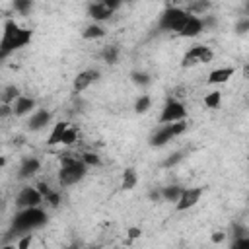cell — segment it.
I'll return each instance as SVG.
<instances>
[{"label": "cell", "instance_id": "obj_6", "mask_svg": "<svg viewBox=\"0 0 249 249\" xmlns=\"http://www.w3.org/2000/svg\"><path fill=\"white\" fill-rule=\"evenodd\" d=\"M214 58V51L206 45H193L181 58V66L183 68H193L196 64H206Z\"/></svg>", "mask_w": 249, "mask_h": 249}, {"label": "cell", "instance_id": "obj_32", "mask_svg": "<svg viewBox=\"0 0 249 249\" xmlns=\"http://www.w3.org/2000/svg\"><path fill=\"white\" fill-rule=\"evenodd\" d=\"M231 247H235V249H249V233H247V235H239V237H233V241H231Z\"/></svg>", "mask_w": 249, "mask_h": 249}, {"label": "cell", "instance_id": "obj_21", "mask_svg": "<svg viewBox=\"0 0 249 249\" xmlns=\"http://www.w3.org/2000/svg\"><path fill=\"white\" fill-rule=\"evenodd\" d=\"M82 37L88 39V41H91V39H101V37H105V29H103L99 23H91V25H88V27L82 31Z\"/></svg>", "mask_w": 249, "mask_h": 249}, {"label": "cell", "instance_id": "obj_13", "mask_svg": "<svg viewBox=\"0 0 249 249\" xmlns=\"http://www.w3.org/2000/svg\"><path fill=\"white\" fill-rule=\"evenodd\" d=\"M49 123H51V113L47 109H37V111L31 113V117L27 121V126H29V130H41Z\"/></svg>", "mask_w": 249, "mask_h": 249}, {"label": "cell", "instance_id": "obj_22", "mask_svg": "<svg viewBox=\"0 0 249 249\" xmlns=\"http://www.w3.org/2000/svg\"><path fill=\"white\" fill-rule=\"evenodd\" d=\"M210 10V0H191L189 4V14L195 16H204Z\"/></svg>", "mask_w": 249, "mask_h": 249}, {"label": "cell", "instance_id": "obj_28", "mask_svg": "<svg viewBox=\"0 0 249 249\" xmlns=\"http://www.w3.org/2000/svg\"><path fill=\"white\" fill-rule=\"evenodd\" d=\"M14 8H16L18 14L27 16L33 10V0H14Z\"/></svg>", "mask_w": 249, "mask_h": 249}, {"label": "cell", "instance_id": "obj_25", "mask_svg": "<svg viewBox=\"0 0 249 249\" xmlns=\"http://www.w3.org/2000/svg\"><path fill=\"white\" fill-rule=\"evenodd\" d=\"M21 93H19V89L16 88V86H8V88H4V91H2V103H14L18 97H19Z\"/></svg>", "mask_w": 249, "mask_h": 249}, {"label": "cell", "instance_id": "obj_3", "mask_svg": "<svg viewBox=\"0 0 249 249\" xmlns=\"http://www.w3.org/2000/svg\"><path fill=\"white\" fill-rule=\"evenodd\" d=\"M47 224V212L41 210L39 206H29V208H21L14 222H12V228L14 231L18 233H29L33 230H39Z\"/></svg>", "mask_w": 249, "mask_h": 249}, {"label": "cell", "instance_id": "obj_5", "mask_svg": "<svg viewBox=\"0 0 249 249\" xmlns=\"http://www.w3.org/2000/svg\"><path fill=\"white\" fill-rule=\"evenodd\" d=\"M187 18H189V12L183 10V8H175V6L173 8H165L161 12V16H160L158 25H160L161 31H175V33H179L181 27L185 25Z\"/></svg>", "mask_w": 249, "mask_h": 249}, {"label": "cell", "instance_id": "obj_11", "mask_svg": "<svg viewBox=\"0 0 249 249\" xmlns=\"http://www.w3.org/2000/svg\"><path fill=\"white\" fill-rule=\"evenodd\" d=\"M202 29H204V19L198 18V16H195V14H189V18H187L185 25L181 27L179 35H181V37H187V39H193V37H196Z\"/></svg>", "mask_w": 249, "mask_h": 249}, {"label": "cell", "instance_id": "obj_10", "mask_svg": "<svg viewBox=\"0 0 249 249\" xmlns=\"http://www.w3.org/2000/svg\"><path fill=\"white\" fill-rule=\"evenodd\" d=\"M99 80V70H95V68H88V70H82V72H78V76L74 78V84H72V89H74V93H82L84 89H88L93 82H97Z\"/></svg>", "mask_w": 249, "mask_h": 249}, {"label": "cell", "instance_id": "obj_35", "mask_svg": "<svg viewBox=\"0 0 249 249\" xmlns=\"http://www.w3.org/2000/svg\"><path fill=\"white\" fill-rule=\"evenodd\" d=\"M140 235H142L140 228H128V239H138Z\"/></svg>", "mask_w": 249, "mask_h": 249}, {"label": "cell", "instance_id": "obj_12", "mask_svg": "<svg viewBox=\"0 0 249 249\" xmlns=\"http://www.w3.org/2000/svg\"><path fill=\"white\" fill-rule=\"evenodd\" d=\"M113 8H109L107 4H103L101 0H95L93 4H89L88 6V16L93 19V21H105V19H109L111 16H113Z\"/></svg>", "mask_w": 249, "mask_h": 249}, {"label": "cell", "instance_id": "obj_24", "mask_svg": "<svg viewBox=\"0 0 249 249\" xmlns=\"http://www.w3.org/2000/svg\"><path fill=\"white\" fill-rule=\"evenodd\" d=\"M101 56H103V60H105L107 64H115V62L119 60V47H115V45L105 47L103 53H101Z\"/></svg>", "mask_w": 249, "mask_h": 249}, {"label": "cell", "instance_id": "obj_30", "mask_svg": "<svg viewBox=\"0 0 249 249\" xmlns=\"http://www.w3.org/2000/svg\"><path fill=\"white\" fill-rule=\"evenodd\" d=\"M183 158H185V152H173V154H171V156H169L161 165H163V167H173V165H177Z\"/></svg>", "mask_w": 249, "mask_h": 249}, {"label": "cell", "instance_id": "obj_23", "mask_svg": "<svg viewBox=\"0 0 249 249\" xmlns=\"http://www.w3.org/2000/svg\"><path fill=\"white\" fill-rule=\"evenodd\" d=\"M202 103H204L208 109H218V107H220V103H222V93H220L218 89H214V91H208V93L204 95Z\"/></svg>", "mask_w": 249, "mask_h": 249}, {"label": "cell", "instance_id": "obj_14", "mask_svg": "<svg viewBox=\"0 0 249 249\" xmlns=\"http://www.w3.org/2000/svg\"><path fill=\"white\" fill-rule=\"evenodd\" d=\"M12 109H14V115L16 117H23L27 113H33L35 109V99L29 97V95H19L14 103H12Z\"/></svg>", "mask_w": 249, "mask_h": 249}, {"label": "cell", "instance_id": "obj_26", "mask_svg": "<svg viewBox=\"0 0 249 249\" xmlns=\"http://www.w3.org/2000/svg\"><path fill=\"white\" fill-rule=\"evenodd\" d=\"M150 105H152V97L150 95H140L136 101H134V111L136 113H146L148 109H150Z\"/></svg>", "mask_w": 249, "mask_h": 249}, {"label": "cell", "instance_id": "obj_37", "mask_svg": "<svg viewBox=\"0 0 249 249\" xmlns=\"http://www.w3.org/2000/svg\"><path fill=\"white\" fill-rule=\"evenodd\" d=\"M245 14H247V18H249V2L245 4Z\"/></svg>", "mask_w": 249, "mask_h": 249}, {"label": "cell", "instance_id": "obj_27", "mask_svg": "<svg viewBox=\"0 0 249 249\" xmlns=\"http://www.w3.org/2000/svg\"><path fill=\"white\" fill-rule=\"evenodd\" d=\"M76 142H78V128L70 124V126L66 128L64 136H62V146H72V144H76Z\"/></svg>", "mask_w": 249, "mask_h": 249}, {"label": "cell", "instance_id": "obj_18", "mask_svg": "<svg viewBox=\"0 0 249 249\" xmlns=\"http://www.w3.org/2000/svg\"><path fill=\"white\" fill-rule=\"evenodd\" d=\"M37 189L41 191V195H43V198L51 204V206H58V202H60V195L56 193V191H53L47 183H37Z\"/></svg>", "mask_w": 249, "mask_h": 249}, {"label": "cell", "instance_id": "obj_20", "mask_svg": "<svg viewBox=\"0 0 249 249\" xmlns=\"http://www.w3.org/2000/svg\"><path fill=\"white\" fill-rule=\"evenodd\" d=\"M136 183H138V173H136V169H134V167H126L124 173H123L121 187H123L124 191H130V189L136 187Z\"/></svg>", "mask_w": 249, "mask_h": 249}, {"label": "cell", "instance_id": "obj_36", "mask_svg": "<svg viewBox=\"0 0 249 249\" xmlns=\"http://www.w3.org/2000/svg\"><path fill=\"white\" fill-rule=\"evenodd\" d=\"M224 239H226V233H224V231H214V233H212V241H214V243H222Z\"/></svg>", "mask_w": 249, "mask_h": 249}, {"label": "cell", "instance_id": "obj_8", "mask_svg": "<svg viewBox=\"0 0 249 249\" xmlns=\"http://www.w3.org/2000/svg\"><path fill=\"white\" fill-rule=\"evenodd\" d=\"M43 200H45V198H43V195H41V191H39L37 187H23V189L18 193V196H16V204H18V208L41 206Z\"/></svg>", "mask_w": 249, "mask_h": 249}, {"label": "cell", "instance_id": "obj_1", "mask_svg": "<svg viewBox=\"0 0 249 249\" xmlns=\"http://www.w3.org/2000/svg\"><path fill=\"white\" fill-rule=\"evenodd\" d=\"M31 29L19 27L14 19H6L4 21V31H2V41H0V58H8L14 51L25 47L31 43Z\"/></svg>", "mask_w": 249, "mask_h": 249}, {"label": "cell", "instance_id": "obj_17", "mask_svg": "<svg viewBox=\"0 0 249 249\" xmlns=\"http://www.w3.org/2000/svg\"><path fill=\"white\" fill-rule=\"evenodd\" d=\"M68 126H70V123H66V121H58V123H54V124H53V130H51V134H49L47 144H49V146L62 144V136H64V132H66Z\"/></svg>", "mask_w": 249, "mask_h": 249}, {"label": "cell", "instance_id": "obj_7", "mask_svg": "<svg viewBox=\"0 0 249 249\" xmlns=\"http://www.w3.org/2000/svg\"><path fill=\"white\" fill-rule=\"evenodd\" d=\"M187 119V109L185 105L175 99V97H169L161 109V115H160V124H165V123H177V121H185Z\"/></svg>", "mask_w": 249, "mask_h": 249}, {"label": "cell", "instance_id": "obj_9", "mask_svg": "<svg viewBox=\"0 0 249 249\" xmlns=\"http://www.w3.org/2000/svg\"><path fill=\"white\" fill-rule=\"evenodd\" d=\"M200 196H202V187H187V189H183L179 200L175 202V208L179 212L191 210L193 206H196V202L200 200Z\"/></svg>", "mask_w": 249, "mask_h": 249}, {"label": "cell", "instance_id": "obj_34", "mask_svg": "<svg viewBox=\"0 0 249 249\" xmlns=\"http://www.w3.org/2000/svg\"><path fill=\"white\" fill-rule=\"evenodd\" d=\"M31 239H33L31 233H23V237L18 241V249H27V245L31 243Z\"/></svg>", "mask_w": 249, "mask_h": 249}, {"label": "cell", "instance_id": "obj_15", "mask_svg": "<svg viewBox=\"0 0 249 249\" xmlns=\"http://www.w3.org/2000/svg\"><path fill=\"white\" fill-rule=\"evenodd\" d=\"M41 169V161L37 160V158H25L21 163H19V169H18V177L19 179H29V177H33L37 171Z\"/></svg>", "mask_w": 249, "mask_h": 249}, {"label": "cell", "instance_id": "obj_31", "mask_svg": "<svg viewBox=\"0 0 249 249\" xmlns=\"http://www.w3.org/2000/svg\"><path fill=\"white\" fill-rule=\"evenodd\" d=\"M82 160L86 161V165H88V167H91V165H101L99 156H97V154H93V152H86V154H82Z\"/></svg>", "mask_w": 249, "mask_h": 249}, {"label": "cell", "instance_id": "obj_19", "mask_svg": "<svg viewBox=\"0 0 249 249\" xmlns=\"http://www.w3.org/2000/svg\"><path fill=\"white\" fill-rule=\"evenodd\" d=\"M183 193V187L179 185H167V187H161V200L165 202H177L179 196Z\"/></svg>", "mask_w": 249, "mask_h": 249}, {"label": "cell", "instance_id": "obj_4", "mask_svg": "<svg viewBox=\"0 0 249 249\" xmlns=\"http://www.w3.org/2000/svg\"><path fill=\"white\" fill-rule=\"evenodd\" d=\"M187 130V121H177V123H165L161 126H158L154 130V134L150 136V146L152 148H161L165 146L169 140L177 138L179 134H183Z\"/></svg>", "mask_w": 249, "mask_h": 249}, {"label": "cell", "instance_id": "obj_2", "mask_svg": "<svg viewBox=\"0 0 249 249\" xmlns=\"http://www.w3.org/2000/svg\"><path fill=\"white\" fill-rule=\"evenodd\" d=\"M88 173V165L82 158L74 154H62L60 156V169H58V183L64 187L80 183Z\"/></svg>", "mask_w": 249, "mask_h": 249}, {"label": "cell", "instance_id": "obj_33", "mask_svg": "<svg viewBox=\"0 0 249 249\" xmlns=\"http://www.w3.org/2000/svg\"><path fill=\"white\" fill-rule=\"evenodd\" d=\"M235 31H237V33H247V31H249V18H241V19L235 23Z\"/></svg>", "mask_w": 249, "mask_h": 249}, {"label": "cell", "instance_id": "obj_16", "mask_svg": "<svg viewBox=\"0 0 249 249\" xmlns=\"http://www.w3.org/2000/svg\"><path fill=\"white\" fill-rule=\"evenodd\" d=\"M233 68L231 66H222V68H214L210 74H208V84L210 86H220V84H226L231 76H233Z\"/></svg>", "mask_w": 249, "mask_h": 249}, {"label": "cell", "instance_id": "obj_29", "mask_svg": "<svg viewBox=\"0 0 249 249\" xmlns=\"http://www.w3.org/2000/svg\"><path fill=\"white\" fill-rule=\"evenodd\" d=\"M130 80H132L136 86H148V84L152 82L150 74H146V72H138V70H134V72L130 74Z\"/></svg>", "mask_w": 249, "mask_h": 249}]
</instances>
